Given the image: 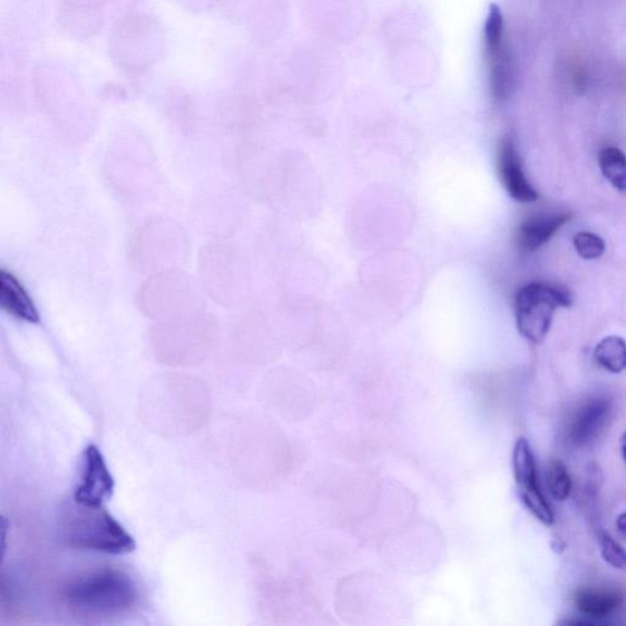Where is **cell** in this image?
<instances>
[{"label":"cell","mask_w":626,"mask_h":626,"mask_svg":"<svg viewBox=\"0 0 626 626\" xmlns=\"http://www.w3.org/2000/svg\"><path fill=\"white\" fill-rule=\"evenodd\" d=\"M58 534L74 549L127 555L136 548L133 536L104 507L86 506L72 499L58 512Z\"/></svg>","instance_id":"6da1fadb"},{"label":"cell","mask_w":626,"mask_h":626,"mask_svg":"<svg viewBox=\"0 0 626 626\" xmlns=\"http://www.w3.org/2000/svg\"><path fill=\"white\" fill-rule=\"evenodd\" d=\"M61 598L79 615L106 617L134 608L139 591L129 575L105 568L71 579L62 587Z\"/></svg>","instance_id":"7a4b0ae2"},{"label":"cell","mask_w":626,"mask_h":626,"mask_svg":"<svg viewBox=\"0 0 626 626\" xmlns=\"http://www.w3.org/2000/svg\"><path fill=\"white\" fill-rule=\"evenodd\" d=\"M571 305L570 293L556 284L535 282L525 285L516 297V316L520 334L531 343L544 342L557 310Z\"/></svg>","instance_id":"3957f363"},{"label":"cell","mask_w":626,"mask_h":626,"mask_svg":"<svg viewBox=\"0 0 626 626\" xmlns=\"http://www.w3.org/2000/svg\"><path fill=\"white\" fill-rule=\"evenodd\" d=\"M483 43L492 97L497 101H505L515 87V67L506 43L505 18L497 4L488 9Z\"/></svg>","instance_id":"277c9868"},{"label":"cell","mask_w":626,"mask_h":626,"mask_svg":"<svg viewBox=\"0 0 626 626\" xmlns=\"http://www.w3.org/2000/svg\"><path fill=\"white\" fill-rule=\"evenodd\" d=\"M512 471L525 507L537 520L552 525L555 515L538 483L535 456L529 441L524 437L519 438L512 450Z\"/></svg>","instance_id":"5b68a950"},{"label":"cell","mask_w":626,"mask_h":626,"mask_svg":"<svg viewBox=\"0 0 626 626\" xmlns=\"http://www.w3.org/2000/svg\"><path fill=\"white\" fill-rule=\"evenodd\" d=\"M113 491L115 480L102 453L95 444L87 447L82 457L81 483L75 491L74 499L86 506L104 507Z\"/></svg>","instance_id":"8992f818"},{"label":"cell","mask_w":626,"mask_h":626,"mask_svg":"<svg viewBox=\"0 0 626 626\" xmlns=\"http://www.w3.org/2000/svg\"><path fill=\"white\" fill-rule=\"evenodd\" d=\"M497 170L508 195L521 204L535 203L538 194L526 177L518 147L511 136H505L497 148Z\"/></svg>","instance_id":"52a82bcc"},{"label":"cell","mask_w":626,"mask_h":626,"mask_svg":"<svg viewBox=\"0 0 626 626\" xmlns=\"http://www.w3.org/2000/svg\"><path fill=\"white\" fill-rule=\"evenodd\" d=\"M612 404L605 397H596L586 402L571 419L567 437L574 447L593 443L603 433L610 418Z\"/></svg>","instance_id":"ba28073f"},{"label":"cell","mask_w":626,"mask_h":626,"mask_svg":"<svg viewBox=\"0 0 626 626\" xmlns=\"http://www.w3.org/2000/svg\"><path fill=\"white\" fill-rule=\"evenodd\" d=\"M574 605L584 618L598 623L620 610L624 596L610 587H581L575 593Z\"/></svg>","instance_id":"9c48e42d"},{"label":"cell","mask_w":626,"mask_h":626,"mask_svg":"<svg viewBox=\"0 0 626 626\" xmlns=\"http://www.w3.org/2000/svg\"><path fill=\"white\" fill-rule=\"evenodd\" d=\"M568 213L561 215H542L526 219L518 232L519 246L525 252H535L550 241L556 233L570 221Z\"/></svg>","instance_id":"30bf717a"},{"label":"cell","mask_w":626,"mask_h":626,"mask_svg":"<svg viewBox=\"0 0 626 626\" xmlns=\"http://www.w3.org/2000/svg\"><path fill=\"white\" fill-rule=\"evenodd\" d=\"M0 305L19 320L30 323L40 321L39 312L29 294L18 280L4 271L0 272Z\"/></svg>","instance_id":"8fae6325"},{"label":"cell","mask_w":626,"mask_h":626,"mask_svg":"<svg viewBox=\"0 0 626 626\" xmlns=\"http://www.w3.org/2000/svg\"><path fill=\"white\" fill-rule=\"evenodd\" d=\"M595 359L608 372L622 373L626 369V342L617 335L605 338L595 349Z\"/></svg>","instance_id":"7c38bea8"},{"label":"cell","mask_w":626,"mask_h":626,"mask_svg":"<svg viewBox=\"0 0 626 626\" xmlns=\"http://www.w3.org/2000/svg\"><path fill=\"white\" fill-rule=\"evenodd\" d=\"M599 168L605 178L617 190L626 193V156L617 147H606L600 151Z\"/></svg>","instance_id":"4fadbf2b"},{"label":"cell","mask_w":626,"mask_h":626,"mask_svg":"<svg viewBox=\"0 0 626 626\" xmlns=\"http://www.w3.org/2000/svg\"><path fill=\"white\" fill-rule=\"evenodd\" d=\"M547 486L550 496L559 502H565L571 493L573 481L570 473L560 460L554 459L547 468Z\"/></svg>","instance_id":"5bb4252c"},{"label":"cell","mask_w":626,"mask_h":626,"mask_svg":"<svg viewBox=\"0 0 626 626\" xmlns=\"http://www.w3.org/2000/svg\"><path fill=\"white\" fill-rule=\"evenodd\" d=\"M600 555L613 568L626 570V550L607 532L598 535Z\"/></svg>","instance_id":"9a60e30c"},{"label":"cell","mask_w":626,"mask_h":626,"mask_svg":"<svg viewBox=\"0 0 626 626\" xmlns=\"http://www.w3.org/2000/svg\"><path fill=\"white\" fill-rule=\"evenodd\" d=\"M576 253L585 260H597L605 254L606 244L603 237L593 233H579L574 237Z\"/></svg>","instance_id":"2e32d148"},{"label":"cell","mask_w":626,"mask_h":626,"mask_svg":"<svg viewBox=\"0 0 626 626\" xmlns=\"http://www.w3.org/2000/svg\"><path fill=\"white\" fill-rule=\"evenodd\" d=\"M617 528L619 532L626 537V512H623L617 519Z\"/></svg>","instance_id":"e0dca14e"},{"label":"cell","mask_w":626,"mask_h":626,"mask_svg":"<svg viewBox=\"0 0 626 626\" xmlns=\"http://www.w3.org/2000/svg\"><path fill=\"white\" fill-rule=\"evenodd\" d=\"M622 454L626 464V432L624 433L623 440H622Z\"/></svg>","instance_id":"ac0fdd59"}]
</instances>
